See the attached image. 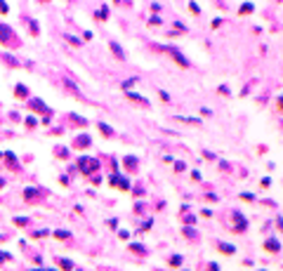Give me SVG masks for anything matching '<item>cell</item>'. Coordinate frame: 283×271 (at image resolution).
<instances>
[{
    "label": "cell",
    "instance_id": "cell-1",
    "mask_svg": "<svg viewBox=\"0 0 283 271\" xmlns=\"http://www.w3.org/2000/svg\"><path fill=\"white\" fill-rule=\"evenodd\" d=\"M78 168H80V172H83V174H92V172H97V170H99V160L83 156V158L78 160Z\"/></svg>",
    "mask_w": 283,
    "mask_h": 271
},
{
    "label": "cell",
    "instance_id": "cell-2",
    "mask_svg": "<svg viewBox=\"0 0 283 271\" xmlns=\"http://www.w3.org/2000/svg\"><path fill=\"white\" fill-rule=\"evenodd\" d=\"M17 35L7 24H0V45H17Z\"/></svg>",
    "mask_w": 283,
    "mask_h": 271
},
{
    "label": "cell",
    "instance_id": "cell-3",
    "mask_svg": "<svg viewBox=\"0 0 283 271\" xmlns=\"http://www.w3.org/2000/svg\"><path fill=\"white\" fill-rule=\"evenodd\" d=\"M29 106H31L33 111H38V113H43V116H52V111H50V106H45V104L40 102V99H35V97H31V102H29Z\"/></svg>",
    "mask_w": 283,
    "mask_h": 271
},
{
    "label": "cell",
    "instance_id": "cell-4",
    "mask_svg": "<svg viewBox=\"0 0 283 271\" xmlns=\"http://www.w3.org/2000/svg\"><path fill=\"white\" fill-rule=\"evenodd\" d=\"M163 50H165V52H170V54L175 57V62H177V64H182V66H189V62L184 59V54H182L179 50H175V47H163Z\"/></svg>",
    "mask_w": 283,
    "mask_h": 271
},
{
    "label": "cell",
    "instance_id": "cell-5",
    "mask_svg": "<svg viewBox=\"0 0 283 271\" xmlns=\"http://www.w3.org/2000/svg\"><path fill=\"white\" fill-rule=\"evenodd\" d=\"M234 222H236V226H234V231H236V234H238V231H246V219H243V215L234 212Z\"/></svg>",
    "mask_w": 283,
    "mask_h": 271
},
{
    "label": "cell",
    "instance_id": "cell-6",
    "mask_svg": "<svg viewBox=\"0 0 283 271\" xmlns=\"http://www.w3.org/2000/svg\"><path fill=\"white\" fill-rule=\"evenodd\" d=\"M73 146H76V149H87V146H90V137H87V135H80V137H76Z\"/></svg>",
    "mask_w": 283,
    "mask_h": 271
},
{
    "label": "cell",
    "instance_id": "cell-7",
    "mask_svg": "<svg viewBox=\"0 0 283 271\" xmlns=\"http://www.w3.org/2000/svg\"><path fill=\"white\" fill-rule=\"evenodd\" d=\"M109 47H111V52H113L118 59H125V52H123V47H121L118 42H113V40H111V42H109Z\"/></svg>",
    "mask_w": 283,
    "mask_h": 271
},
{
    "label": "cell",
    "instance_id": "cell-8",
    "mask_svg": "<svg viewBox=\"0 0 283 271\" xmlns=\"http://www.w3.org/2000/svg\"><path fill=\"white\" fill-rule=\"evenodd\" d=\"M127 99H130V102H137V104H144V106H149V102H146L142 94H137V92H127Z\"/></svg>",
    "mask_w": 283,
    "mask_h": 271
},
{
    "label": "cell",
    "instance_id": "cell-9",
    "mask_svg": "<svg viewBox=\"0 0 283 271\" xmlns=\"http://www.w3.org/2000/svg\"><path fill=\"white\" fill-rule=\"evenodd\" d=\"M38 191H40V189H31V186H29V189L24 191L26 201H35V198H40V193H38Z\"/></svg>",
    "mask_w": 283,
    "mask_h": 271
},
{
    "label": "cell",
    "instance_id": "cell-10",
    "mask_svg": "<svg viewBox=\"0 0 283 271\" xmlns=\"http://www.w3.org/2000/svg\"><path fill=\"white\" fill-rule=\"evenodd\" d=\"M264 248H267V250H269V252H279V250H281V243H279V240H274V238H271V240H267V245H264Z\"/></svg>",
    "mask_w": 283,
    "mask_h": 271
},
{
    "label": "cell",
    "instance_id": "cell-11",
    "mask_svg": "<svg viewBox=\"0 0 283 271\" xmlns=\"http://www.w3.org/2000/svg\"><path fill=\"white\" fill-rule=\"evenodd\" d=\"M123 163H125L127 170H137V158H135V156H125V160H123Z\"/></svg>",
    "mask_w": 283,
    "mask_h": 271
},
{
    "label": "cell",
    "instance_id": "cell-12",
    "mask_svg": "<svg viewBox=\"0 0 283 271\" xmlns=\"http://www.w3.org/2000/svg\"><path fill=\"white\" fill-rule=\"evenodd\" d=\"M66 87H68V90H71V92H73V94H76V97H78V99H85V97H83V94H80V90H78V87H76V85H73V83H71V80H66Z\"/></svg>",
    "mask_w": 283,
    "mask_h": 271
},
{
    "label": "cell",
    "instance_id": "cell-13",
    "mask_svg": "<svg viewBox=\"0 0 283 271\" xmlns=\"http://www.w3.org/2000/svg\"><path fill=\"white\" fill-rule=\"evenodd\" d=\"M14 92H17V97H19V99H26V97H29V90H26L24 85H17V90H14Z\"/></svg>",
    "mask_w": 283,
    "mask_h": 271
},
{
    "label": "cell",
    "instance_id": "cell-14",
    "mask_svg": "<svg viewBox=\"0 0 283 271\" xmlns=\"http://www.w3.org/2000/svg\"><path fill=\"white\" fill-rule=\"evenodd\" d=\"M99 130L104 132V137H113V127H109L106 123H99Z\"/></svg>",
    "mask_w": 283,
    "mask_h": 271
},
{
    "label": "cell",
    "instance_id": "cell-15",
    "mask_svg": "<svg viewBox=\"0 0 283 271\" xmlns=\"http://www.w3.org/2000/svg\"><path fill=\"white\" fill-rule=\"evenodd\" d=\"M220 250L224 255H234V245H229V243H220Z\"/></svg>",
    "mask_w": 283,
    "mask_h": 271
},
{
    "label": "cell",
    "instance_id": "cell-16",
    "mask_svg": "<svg viewBox=\"0 0 283 271\" xmlns=\"http://www.w3.org/2000/svg\"><path fill=\"white\" fill-rule=\"evenodd\" d=\"M182 264V255H172L170 257V267H179Z\"/></svg>",
    "mask_w": 283,
    "mask_h": 271
},
{
    "label": "cell",
    "instance_id": "cell-17",
    "mask_svg": "<svg viewBox=\"0 0 283 271\" xmlns=\"http://www.w3.org/2000/svg\"><path fill=\"white\" fill-rule=\"evenodd\" d=\"M241 14H250L252 12V2H246V5H241V10H238Z\"/></svg>",
    "mask_w": 283,
    "mask_h": 271
},
{
    "label": "cell",
    "instance_id": "cell-18",
    "mask_svg": "<svg viewBox=\"0 0 283 271\" xmlns=\"http://www.w3.org/2000/svg\"><path fill=\"white\" fill-rule=\"evenodd\" d=\"M97 17H99V19H109V7H101V10L97 12Z\"/></svg>",
    "mask_w": 283,
    "mask_h": 271
},
{
    "label": "cell",
    "instance_id": "cell-19",
    "mask_svg": "<svg viewBox=\"0 0 283 271\" xmlns=\"http://www.w3.org/2000/svg\"><path fill=\"white\" fill-rule=\"evenodd\" d=\"M14 224H17V226H29V219H26V217H17Z\"/></svg>",
    "mask_w": 283,
    "mask_h": 271
},
{
    "label": "cell",
    "instance_id": "cell-20",
    "mask_svg": "<svg viewBox=\"0 0 283 271\" xmlns=\"http://www.w3.org/2000/svg\"><path fill=\"white\" fill-rule=\"evenodd\" d=\"M66 40H68V42H71L73 47H78V45H80V40H78L76 35H66Z\"/></svg>",
    "mask_w": 283,
    "mask_h": 271
},
{
    "label": "cell",
    "instance_id": "cell-21",
    "mask_svg": "<svg viewBox=\"0 0 283 271\" xmlns=\"http://www.w3.org/2000/svg\"><path fill=\"white\" fill-rule=\"evenodd\" d=\"M71 120H73V123H78V125H87V120H83V118H78L76 113H71Z\"/></svg>",
    "mask_w": 283,
    "mask_h": 271
},
{
    "label": "cell",
    "instance_id": "cell-22",
    "mask_svg": "<svg viewBox=\"0 0 283 271\" xmlns=\"http://www.w3.org/2000/svg\"><path fill=\"white\" fill-rule=\"evenodd\" d=\"M29 31H31L33 35H38V24H35L33 19H31V21H29Z\"/></svg>",
    "mask_w": 283,
    "mask_h": 271
},
{
    "label": "cell",
    "instance_id": "cell-23",
    "mask_svg": "<svg viewBox=\"0 0 283 271\" xmlns=\"http://www.w3.org/2000/svg\"><path fill=\"white\" fill-rule=\"evenodd\" d=\"M135 83H137V78H130V80H125V83H123V90H130Z\"/></svg>",
    "mask_w": 283,
    "mask_h": 271
},
{
    "label": "cell",
    "instance_id": "cell-24",
    "mask_svg": "<svg viewBox=\"0 0 283 271\" xmlns=\"http://www.w3.org/2000/svg\"><path fill=\"white\" fill-rule=\"evenodd\" d=\"M57 156H59V158H68V149H62V146H59V149H57Z\"/></svg>",
    "mask_w": 283,
    "mask_h": 271
},
{
    "label": "cell",
    "instance_id": "cell-25",
    "mask_svg": "<svg viewBox=\"0 0 283 271\" xmlns=\"http://www.w3.org/2000/svg\"><path fill=\"white\" fill-rule=\"evenodd\" d=\"M59 264H62V269H73V262H68V259H59Z\"/></svg>",
    "mask_w": 283,
    "mask_h": 271
},
{
    "label": "cell",
    "instance_id": "cell-26",
    "mask_svg": "<svg viewBox=\"0 0 283 271\" xmlns=\"http://www.w3.org/2000/svg\"><path fill=\"white\" fill-rule=\"evenodd\" d=\"M118 184H121V189H123V191H127V189H130V182H127V179H121V177H118Z\"/></svg>",
    "mask_w": 283,
    "mask_h": 271
},
{
    "label": "cell",
    "instance_id": "cell-27",
    "mask_svg": "<svg viewBox=\"0 0 283 271\" xmlns=\"http://www.w3.org/2000/svg\"><path fill=\"white\" fill-rule=\"evenodd\" d=\"M130 248H132V252H144V245H139V243H132Z\"/></svg>",
    "mask_w": 283,
    "mask_h": 271
},
{
    "label": "cell",
    "instance_id": "cell-28",
    "mask_svg": "<svg viewBox=\"0 0 283 271\" xmlns=\"http://www.w3.org/2000/svg\"><path fill=\"white\" fill-rule=\"evenodd\" d=\"M54 236L62 238V240H66V238H68V231H54Z\"/></svg>",
    "mask_w": 283,
    "mask_h": 271
},
{
    "label": "cell",
    "instance_id": "cell-29",
    "mask_svg": "<svg viewBox=\"0 0 283 271\" xmlns=\"http://www.w3.org/2000/svg\"><path fill=\"white\" fill-rule=\"evenodd\" d=\"M184 168H187V165H184L182 160H177V163H175V170H177V172H184Z\"/></svg>",
    "mask_w": 283,
    "mask_h": 271
},
{
    "label": "cell",
    "instance_id": "cell-30",
    "mask_svg": "<svg viewBox=\"0 0 283 271\" xmlns=\"http://www.w3.org/2000/svg\"><path fill=\"white\" fill-rule=\"evenodd\" d=\"M189 7H191V12H193V14H201V7H198V5H196V2H191V5H189Z\"/></svg>",
    "mask_w": 283,
    "mask_h": 271
},
{
    "label": "cell",
    "instance_id": "cell-31",
    "mask_svg": "<svg viewBox=\"0 0 283 271\" xmlns=\"http://www.w3.org/2000/svg\"><path fill=\"white\" fill-rule=\"evenodd\" d=\"M184 234H187L189 238H196V234H193V229H191V226H187V229H184Z\"/></svg>",
    "mask_w": 283,
    "mask_h": 271
},
{
    "label": "cell",
    "instance_id": "cell-32",
    "mask_svg": "<svg viewBox=\"0 0 283 271\" xmlns=\"http://www.w3.org/2000/svg\"><path fill=\"white\" fill-rule=\"evenodd\" d=\"M149 24H151V26H158V24H160V17H151V21H149Z\"/></svg>",
    "mask_w": 283,
    "mask_h": 271
},
{
    "label": "cell",
    "instance_id": "cell-33",
    "mask_svg": "<svg viewBox=\"0 0 283 271\" xmlns=\"http://www.w3.org/2000/svg\"><path fill=\"white\" fill-rule=\"evenodd\" d=\"M35 123H38L35 118H26V125H29V127H35Z\"/></svg>",
    "mask_w": 283,
    "mask_h": 271
},
{
    "label": "cell",
    "instance_id": "cell-34",
    "mask_svg": "<svg viewBox=\"0 0 283 271\" xmlns=\"http://www.w3.org/2000/svg\"><path fill=\"white\" fill-rule=\"evenodd\" d=\"M0 12H2V14H7V5H5V0H0Z\"/></svg>",
    "mask_w": 283,
    "mask_h": 271
},
{
    "label": "cell",
    "instance_id": "cell-35",
    "mask_svg": "<svg viewBox=\"0 0 283 271\" xmlns=\"http://www.w3.org/2000/svg\"><path fill=\"white\" fill-rule=\"evenodd\" d=\"M7 259H10V255L7 252H0V262H7Z\"/></svg>",
    "mask_w": 283,
    "mask_h": 271
},
{
    "label": "cell",
    "instance_id": "cell-36",
    "mask_svg": "<svg viewBox=\"0 0 283 271\" xmlns=\"http://www.w3.org/2000/svg\"><path fill=\"white\" fill-rule=\"evenodd\" d=\"M2 186H5V179H2V177H0V189H2Z\"/></svg>",
    "mask_w": 283,
    "mask_h": 271
},
{
    "label": "cell",
    "instance_id": "cell-37",
    "mask_svg": "<svg viewBox=\"0 0 283 271\" xmlns=\"http://www.w3.org/2000/svg\"><path fill=\"white\" fill-rule=\"evenodd\" d=\"M43 2H47V0H43Z\"/></svg>",
    "mask_w": 283,
    "mask_h": 271
}]
</instances>
